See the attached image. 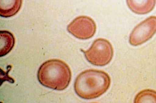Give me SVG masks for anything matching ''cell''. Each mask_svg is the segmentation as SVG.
Segmentation results:
<instances>
[{"label": "cell", "mask_w": 156, "mask_h": 103, "mask_svg": "<svg viewBox=\"0 0 156 103\" xmlns=\"http://www.w3.org/2000/svg\"><path fill=\"white\" fill-rule=\"evenodd\" d=\"M111 83L110 78L102 70L90 69L81 72L74 83L76 94L84 99L95 98L105 93Z\"/></svg>", "instance_id": "cell-1"}, {"label": "cell", "mask_w": 156, "mask_h": 103, "mask_svg": "<svg viewBox=\"0 0 156 103\" xmlns=\"http://www.w3.org/2000/svg\"><path fill=\"white\" fill-rule=\"evenodd\" d=\"M37 77L43 86L55 90H62L68 86L72 73L68 64L58 59L48 60L40 67Z\"/></svg>", "instance_id": "cell-2"}, {"label": "cell", "mask_w": 156, "mask_h": 103, "mask_svg": "<svg viewBox=\"0 0 156 103\" xmlns=\"http://www.w3.org/2000/svg\"><path fill=\"white\" fill-rule=\"evenodd\" d=\"M87 60L97 66H103L109 63L113 55V50L111 43L107 39L98 38L93 42L86 50H82Z\"/></svg>", "instance_id": "cell-3"}, {"label": "cell", "mask_w": 156, "mask_h": 103, "mask_svg": "<svg viewBox=\"0 0 156 103\" xmlns=\"http://www.w3.org/2000/svg\"><path fill=\"white\" fill-rule=\"evenodd\" d=\"M156 33V16H151L137 24L132 30L129 39L130 44L137 46L145 42Z\"/></svg>", "instance_id": "cell-4"}, {"label": "cell", "mask_w": 156, "mask_h": 103, "mask_svg": "<svg viewBox=\"0 0 156 103\" xmlns=\"http://www.w3.org/2000/svg\"><path fill=\"white\" fill-rule=\"evenodd\" d=\"M96 24L91 17L85 16L77 17L68 25V31L76 38L86 39L92 37L95 33Z\"/></svg>", "instance_id": "cell-5"}, {"label": "cell", "mask_w": 156, "mask_h": 103, "mask_svg": "<svg viewBox=\"0 0 156 103\" xmlns=\"http://www.w3.org/2000/svg\"><path fill=\"white\" fill-rule=\"evenodd\" d=\"M156 0H126L129 8L138 14H144L151 12L154 8Z\"/></svg>", "instance_id": "cell-6"}, {"label": "cell", "mask_w": 156, "mask_h": 103, "mask_svg": "<svg viewBox=\"0 0 156 103\" xmlns=\"http://www.w3.org/2000/svg\"><path fill=\"white\" fill-rule=\"evenodd\" d=\"M23 0H0V15L9 17L16 14L20 10Z\"/></svg>", "instance_id": "cell-7"}, {"label": "cell", "mask_w": 156, "mask_h": 103, "mask_svg": "<svg viewBox=\"0 0 156 103\" xmlns=\"http://www.w3.org/2000/svg\"><path fill=\"white\" fill-rule=\"evenodd\" d=\"M0 57H3L8 53L13 48L15 39L13 34L6 30L1 31L0 32Z\"/></svg>", "instance_id": "cell-8"}, {"label": "cell", "mask_w": 156, "mask_h": 103, "mask_svg": "<svg viewBox=\"0 0 156 103\" xmlns=\"http://www.w3.org/2000/svg\"><path fill=\"white\" fill-rule=\"evenodd\" d=\"M134 103H156V91L146 89L139 92L136 96Z\"/></svg>", "instance_id": "cell-9"}]
</instances>
